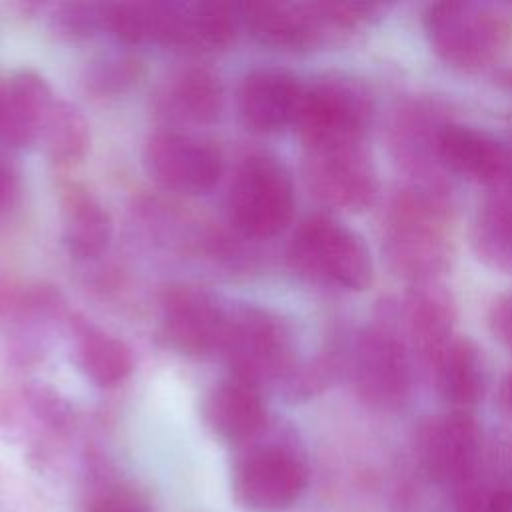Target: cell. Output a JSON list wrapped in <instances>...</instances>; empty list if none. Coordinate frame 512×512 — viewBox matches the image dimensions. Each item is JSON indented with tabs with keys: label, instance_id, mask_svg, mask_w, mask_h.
Wrapping results in <instances>:
<instances>
[{
	"label": "cell",
	"instance_id": "4dcf8cb0",
	"mask_svg": "<svg viewBox=\"0 0 512 512\" xmlns=\"http://www.w3.org/2000/svg\"><path fill=\"white\" fill-rule=\"evenodd\" d=\"M106 6L108 2L58 4L50 16V26L68 40L90 38L100 30L106 32Z\"/></svg>",
	"mask_w": 512,
	"mask_h": 512
},
{
	"label": "cell",
	"instance_id": "7a4b0ae2",
	"mask_svg": "<svg viewBox=\"0 0 512 512\" xmlns=\"http://www.w3.org/2000/svg\"><path fill=\"white\" fill-rule=\"evenodd\" d=\"M308 484V460L292 428L268 420L252 438L232 448L230 494L246 512H282Z\"/></svg>",
	"mask_w": 512,
	"mask_h": 512
},
{
	"label": "cell",
	"instance_id": "f546056e",
	"mask_svg": "<svg viewBox=\"0 0 512 512\" xmlns=\"http://www.w3.org/2000/svg\"><path fill=\"white\" fill-rule=\"evenodd\" d=\"M106 32L128 46L154 44V2H108Z\"/></svg>",
	"mask_w": 512,
	"mask_h": 512
},
{
	"label": "cell",
	"instance_id": "6da1fadb",
	"mask_svg": "<svg viewBox=\"0 0 512 512\" xmlns=\"http://www.w3.org/2000/svg\"><path fill=\"white\" fill-rule=\"evenodd\" d=\"M450 202L444 188L410 184L388 206L382 254L388 268L410 284L436 282L452 260L446 232Z\"/></svg>",
	"mask_w": 512,
	"mask_h": 512
},
{
	"label": "cell",
	"instance_id": "d6a6232c",
	"mask_svg": "<svg viewBox=\"0 0 512 512\" xmlns=\"http://www.w3.org/2000/svg\"><path fill=\"white\" fill-rule=\"evenodd\" d=\"M0 504L12 512H38L42 508V496L26 490L22 484H10L4 488L0 486Z\"/></svg>",
	"mask_w": 512,
	"mask_h": 512
},
{
	"label": "cell",
	"instance_id": "9c48e42d",
	"mask_svg": "<svg viewBox=\"0 0 512 512\" xmlns=\"http://www.w3.org/2000/svg\"><path fill=\"white\" fill-rule=\"evenodd\" d=\"M374 102L368 88L344 76H324L306 84L296 132L308 148L364 142L372 124Z\"/></svg>",
	"mask_w": 512,
	"mask_h": 512
},
{
	"label": "cell",
	"instance_id": "603a6c76",
	"mask_svg": "<svg viewBox=\"0 0 512 512\" xmlns=\"http://www.w3.org/2000/svg\"><path fill=\"white\" fill-rule=\"evenodd\" d=\"M68 330L74 340V362L92 384L116 388L132 374L134 354L120 338L74 314Z\"/></svg>",
	"mask_w": 512,
	"mask_h": 512
},
{
	"label": "cell",
	"instance_id": "484cf974",
	"mask_svg": "<svg viewBox=\"0 0 512 512\" xmlns=\"http://www.w3.org/2000/svg\"><path fill=\"white\" fill-rule=\"evenodd\" d=\"M38 142L52 162L68 166L86 156L90 148V128L76 106L56 98L44 118Z\"/></svg>",
	"mask_w": 512,
	"mask_h": 512
},
{
	"label": "cell",
	"instance_id": "4316f807",
	"mask_svg": "<svg viewBox=\"0 0 512 512\" xmlns=\"http://www.w3.org/2000/svg\"><path fill=\"white\" fill-rule=\"evenodd\" d=\"M80 512H154L150 502L124 482L110 460L98 464L80 484Z\"/></svg>",
	"mask_w": 512,
	"mask_h": 512
},
{
	"label": "cell",
	"instance_id": "7402d4cb",
	"mask_svg": "<svg viewBox=\"0 0 512 512\" xmlns=\"http://www.w3.org/2000/svg\"><path fill=\"white\" fill-rule=\"evenodd\" d=\"M62 242L70 256L90 260L112 240V218L104 204L82 184H68L60 194Z\"/></svg>",
	"mask_w": 512,
	"mask_h": 512
},
{
	"label": "cell",
	"instance_id": "ffe728a7",
	"mask_svg": "<svg viewBox=\"0 0 512 512\" xmlns=\"http://www.w3.org/2000/svg\"><path fill=\"white\" fill-rule=\"evenodd\" d=\"M154 106L160 116L184 124H210L224 108L220 76L200 64L170 72L156 90Z\"/></svg>",
	"mask_w": 512,
	"mask_h": 512
},
{
	"label": "cell",
	"instance_id": "52a82bcc",
	"mask_svg": "<svg viewBox=\"0 0 512 512\" xmlns=\"http://www.w3.org/2000/svg\"><path fill=\"white\" fill-rule=\"evenodd\" d=\"M296 206L290 170L274 156L250 154L236 168L226 194V218L246 240H268L292 220Z\"/></svg>",
	"mask_w": 512,
	"mask_h": 512
},
{
	"label": "cell",
	"instance_id": "ba28073f",
	"mask_svg": "<svg viewBox=\"0 0 512 512\" xmlns=\"http://www.w3.org/2000/svg\"><path fill=\"white\" fill-rule=\"evenodd\" d=\"M230 376L256 386L280 384L296 366L288 324L268 308L236 304L228 308V326L220 350Z\"/></svg>",
	"mask_w": 512,
	"mask_h": 512
},
{
	"label": "cell",
	"instance_id": "836d02e7",
	"mask_svg": "<svg viewBox=\"0 0 512 512\" xmlns=\"http://www.w3.org/2000/svg\"><path fill=\"white\" fill-rule=\"evenodd\" d=\"M20 294H22V292L16 290V286L12 284V280H8V278L0 272V322L12 318L16 306H18Z\"/></svg>",
	"mask_w": 512,
	"mask_h": 512
},
{
	"label": "cell",
	"instance_id": "7c38bea8",
	"mask_svg": "<svg viewBox=\"0 0 512 512\" xmlns=\"http://www.w3.org/2000/svg\"><path fill=\"white\" fill-rule=\"evenodd\" d=\"M142 158L156 184L186 196L210 192L224 172L216 144L180 130H160L148 136Z\"/></svg>",
	"mask_w": 512,
	"mask_h": 512
},
{
	"label": "cell",
	"instance_id": "4fadbf2b",
	"mask_svg": "<svg viewBox=\"0 0 512 512\" xmlns=\"http://www.w3.org/2000/svg\"><path fill=\"white\" fill-rule=\"evenodd\" d=\"M424 470L438 484L460 488L478 478L482 430L472 412L450 410L428 420L418 436Z\"/></svg>",
	"mask_w": 512,
	"mask_h": 512
},
{
	"label": "cell",
	"instance_id": "f1b7e54d",
	"mask_svg": "<svg viewBox=\"0 0 512 512\" xmlns=\"http://www.w3.org/2000/svg\"><path fill=\"white\" fill-rule=\"evenodd\" d=\"M342 366V356L338 350L330 348L312 360L296 362L288 376L278 384L280 394L290 402L310 400L320 394L336 378Z\"/></svg>",
	"mask_w": 512,
	"mask_h": 512
},
{
	"label": "cell",
	"instance_id": "8fae6325",
	"mask_svg": "<svg viewBox=\"0 0 512 512\" xmlns=\"http://www.w3.org/2000/svg\"><path fill=\"white\" fill-rule=\"evenodd\" d=\"M228 308L194 284H170L160 294L158 340L184 356H208L222 350Z\"/></svg>",
	"mask_w": 512,
	"mask_h": 512
},
{
	"label": "cell",
	"instance_id": "9a60e30c",
	"mask_svg": "<svg viewBox=\"0 0 512 512\" xmlns=\"http://www.w3.org/2000/svg\"><path fill=\"white\" fill-rule=\"evenodd\" d=\"M444 170L490 190L512 188V144L472 126L446 122L438 134Z\"/></svg>",
	"mask_w": 512,
	"mask_h": 512
},
{
	"label": "cell",
	"instance_id": "1f68e13d",
	"mask_svg": "<svg viewBox=\"0 0 512 512\" xmlns=\"http://www.w3.org/2000/svg\"><path fill=\"white\" fill-rule=\"evenodd\" d=\"M488 328L492 336L512 352V290L498 294L488 308Z\"/></svg>",
	"mask_w": 512,
	"mask_h": 512
},
{
	"label": "cell",
	"instance_id": "d590c367",
	"mask_svg": "<svg viewBox=\"0 0 512 512\" xmlns=\"http://www.w3.org/2000/svg\"><path fill=\"white\" fill-rule=\"evenodd\" d=\"M488 512H512V488L510 490H496Z\"/></svg>",
	"mask_w": 512,
	"mask_h": 512
},
{
	"label": "cell",
	"instance_id": "277c9868",
	"mask_svg": "<svg viewBox=\"0 0 512 512\" xmlns=\"http://www.w3.org/2000/svg\"><path fill=\"white\" fill-rule=\"evenodd\" d=\"M424 34L434 54L458 70L496 62L512 44V18L482 2H436L424 10Z\"/></svg>",
	"mask_w": 512,
	"mask_h": 512
},
{
	"label": "cell",
	"instance_id": "8992f818",
	"mask_svg": "<svg viewBox=\"0 0 512 512\" xmlns=\"http://www.w3.org/2000/svg\"><path fill=\"white\" fill-rule=\"evenodd\" d=\"M288 262L308 282L336 290L362 292L374 280V260L364 238L326 214L308 216L296 228Z\"/></svg>",
	"mask_w": 512,
	"mask_h": 512
},
{
	"label": "cell",
	"instance_id": "83f0119b",
	"mask_svg": "<svg viewBox=\"0 0 512 512\" xmlns=\"http://www.w3.org/2000/svg\"><path fill=\"white\" fill-rule=\"evenodd\" d=\"M144 76V66L136 56L110 54L88 64L84 72V88L100 98H112L128 92Z\"/></svg>",
	"mask_w": 512,
	"mask_h": 512
},
{
	"label": "cell",
	"instance_id": "ac0fdd59",
	"mask_svg": "<svg viewBox=\"0 0 512 512\" xmlns=\"http://www.w3.org/2000/svg\"><path fill=\"white\" fill-rule=\"evenodd\" d=\"M200 416L212 436L232 448L252 438L270 420L262 388L236 376L220 380L204 394Z\"/></svg>",
	"mask_w": 512,
	"mask_h": 512
},
{
	"label": "cell",
	"instance_id": "44dd1931",
	"mask_svg": "<svg viewBox=\"0 0 512 512\" xmlns=\"http://www.w3.org/2000/svg\"><path fill=\"white\" fill-rule=\"evenodd\" d=\"M72 314L68 312L62 294L46 284L32 286L20 294L18 306L10 320L14 332L10 340V358L20 366H32L42 360L48 348V332L54 326H68Z\"/></svg>",
	"mask_w": 512,
	"mask_h": 512
},
{
	"label": "cell",
	"instance_id": "2e32d148",
	"mask_svg": "<svg viewBox=\"0 0 512 512\" xmlns=\"http://www.w3.org/2000/svg\"><path fill=\"white\" fill-rule=\"evenodd\" d=\"M400 332L412 352L430 370L454 340L456 306L438 282L412 284L396 310Z\"/></svg>",
	"mask_w": 512,
	"mask_h": 512
},
{
	"label": "cell",
	"instance_id": "5bb4252c",
	"mask_svg": "<svg viewBox=\"0 0 512 512\" xmlns=\"http://www.w3.org/2000/svg\"><path fill=\"white\" fill-rule=\"evenodd\" d=\"M238 4L154 2V44L182 52L228 48L240 28Z\"/></svg>",
	"mask_w": 512,
	"mask_h": 512
},
{
	"label": "cell",
	"instance_id": "cb8c5ba5",
	"mask_svg": "<svg viewBox=\"0 0 512 512\" xmlns=\"http://www.w3.org/2000/svg\"><path fill=\"white\" fill-rule=\"evenodd\" d=\"M432 372L436 388L444 402L450 404V410L472 412L486 392L482 350L468 336H454L432 366Z\"/></svg>",
	"mask_w": 512,
	"mask_h": 512
},
{
	"label": "cell",
	"instance_id": "30bf717a",
	"mask_svg": "<svg viewBox=\"0 0 512 512\" xmlns=\"http://www.w3.org/2000/svg\"><path fill=\"white\" fill-rule=\"evenodd\" d=\"M302 168L312 196L330 208L362 212L378 198V172L364 142L308 148Z\"/></svg>",
	"mask_w": 512,
	"mask_h": 512
},
{
	"label": "cell",
	"instance_id": "3957f363",
	"mask_svg": "<svg viewBox=\"0 0 512 512\" xmlns=\"http://www.w3.org/2000/svg\"><path fill=\"white\" fill-rule=\"evenodd\" d=\"M240 24L262 46L302 52L338 42L366 24L376 6L356 2H248L238 4Z\"/></svg>",
	"mask_w": 512,
	"mask_h": 512
},
{
	"label": "cell",
	"instance_id": "d6986e66",
	"mask_svg": "<svg viewBox=\"0 0 512 512\" xmlns=\"http://www.w3.org/2000/svg\"><path fill=\"white\" fill-rule=\"evenodd\" d=\"M56 96L34 70L0 74V144L24 148L38 142L40 128Z\"/></svg>",
	"mask_w": 512,
	"mask_h": 512
},
{
	"label": "cell",
	"instance_id": "e0dca14e",
	"mask_svg": "<svg viewBox=\"0 0 512 512\" xmlns=\"http://www.w3.org/2000/svg\"><path fill=\"white\" fill-rule=\"evenodd\" d=\"M306 84L282 68H256L242 78L238 112L242 122L262 134L296 124Z\"/></svg>",
	"mask_w": 512,
	"mask_h": 512
},
{
	"label": "cell",
	"instance_id": "5b68a950",
	"mask_svg": "<svg viewBox=\"0 0 512 512\" xmlns=\"http://www.w3.org/2000/svg\"><path fill=\"white\" fill-rule=\"evenodd\" d=\"M346 366L354 394L368 408L394 412L410 400L412 352L400 332L394 308L356 334Z\"/></svg>",
	"mask_w": 512,
	"mask_h": 512
},
{
	"label": "cell",
	"instance_id": "e575fe53",
	"mask_svg": "<svg viewBox=\"0 0 512 512\" xmlns=\"http://www.w3.org/2000/svg\"><path fill=\"white\" fill-rule=\"evenodd\" d=\"M498 404L506 416L512 418V370L502 378L498 390Z\"/></svg>",
	"mask_w": 512,
	"mask_h": 512
},
{
	"label": "cell",
	"instance_id": "d4e9b609",
	"mask_svg": "<svg viewBox=\"0 0 512 512\" xmlns=\"http://www.w3.org/2000/svg\"><path fill=\"white\" fill-rule=\"evenodd\" d=\"M470 240L486 266L512 274V188L490 190L474 214Z\"/></svg>",
	"mask_w": 512,
	"mask_h": 512
}]
</instances>
